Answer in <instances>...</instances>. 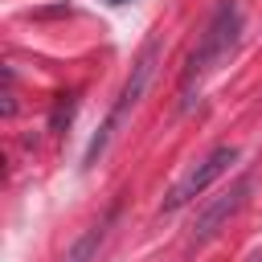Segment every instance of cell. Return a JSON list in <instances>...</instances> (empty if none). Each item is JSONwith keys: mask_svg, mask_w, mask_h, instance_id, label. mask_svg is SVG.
<instances>
[{"mask_svg": "<svg viewBox=\"0 0 262 262\" xmlns=\"http://www.w3.org/2000/svg\"><path fill=\"white\" fill-rule=\"evenodd\" d=\"M156 61H160V37H151L143 49H139V57H135V66H131V74H127V82H123V90H119V98H115V106L106 111V119H102V127H98V135L86 143V156H82V168H94L98 164V156L111 147V139H115V131H119V123L139 106V98H143V90H147V82L156 78Z\"/></svg>", "mask_w": 262, "mask_h": 262, "instance_id": "7a4b0ae2", "label": "cell"}, {"mask_svg": "<svg viewBox=\"0 0 262 262\" xmlns=\"http://www.w3.org/2000/svg\"><path fill=\"white\" fill-rule=\"evenodd\" d=\"M250 188H254V180H250V176H237L221 196H213V201L196 213V221H192V229H188V242H184V246H188V250H201L205 242H213V237L221 233V225H225V221L246 205Z\"/></svg>", "mask_w": 262, "mask_h": 262, "instance_id": "277c9868", "label": "cell"}, {"mask_svg": "<svg viewBox=\"0 0 262 262\" xmlns=\"http://www.w3.org/2000/svg\"><path fill=\"white\" fill-rule=\"evenodd\" d=\"M111 4H127V0H111Z\"/></svg>", "mask_w": 262, "mask_h": 262, "instance_id": "52a82bcc", "label": "cell"}, {"mask_svg": "<svg viewBox=\"0 0 262 262\" xmlns=\"http://www.w3.org/2000/svg\"><path fill=\"white\" fill-rule=\"evenodd\" d=\"M70 115H74V94H61L53 106V131H61V123H70Z\"/></svg>", "mask_w": 262, "mask_h": 262, "instance_id": "8992f818", "label": "cell"}, {"mask_svg": "<svg viewBox=\"0 0 262 262\" xmlns=\"http://www.w3.org/2000/svg\"><path fill=\"white\" fill-rule=\"evenodd\" d=\"M237 164V147L233 143H217L213 151H205L172 188H168V196H164V205H160V213H176V209H184V205H192L196 196H205L229 168Z\"/></svg>", "mask_w": 262, "mask_h": 262, "instance_id": "3957f363", "label": "cell"}, {"mask_svg": "<svg viewBox=\"0 0 262 262\" xmlns=\"http://www.w3.org/2000/svg\"><path fill=\"white\" fill-rule=\"evenodd\" d=\"M237 41H242V8L237 0H221L196 41V49L188 53L184 61V74H180V106H192V98L201 94L205 78L217 74L233 53H237Z\"/></svg>", "mask_w": 262, "mask_h": 262, "instance_id": "6da1fadb", "label": "cell"}, {"mask_svg": "<svg viewBox=\"0 0 262 262\" xmlns=\"http://www.w3.org/2000/svg\"><path fill=\"white\" fill-rule=\"evenodd\" d=\"M111 221H115V209H111L102 221H94V225H90V229H86V233H82V237H78V242L66 250V258H61V262H94L98 246L106 242V229H111Z\"/></svg>", "mask_w": 262, "mask_h": 262, "instance_id": "5b68a950", "label": "cell"}]
</instances>
